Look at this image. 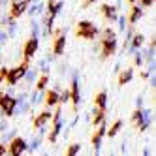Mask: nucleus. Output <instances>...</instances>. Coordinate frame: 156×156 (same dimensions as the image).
<instances>
[{
	"mask_svg": "<svg viewBox=\"0 0 156 156\" xmlns=\"http://www.w3.org/2000/svg\"><path fill=\"white\" fill-rule=\"evenodd\" d=\"M75 34H77V38L92 40L98 34V30H96V27L92 23H88V21H79V23H77V28H75Z\"/></svg>",
	"mask_w": 156,
	"mask_h": 156,
	"instance_id": "f257e3e1",
	"label": "nucleus"
},
{
	"mask_svg": "<svg viewBox=\"0 0 156 156\" xmlns=\"http://www.w3.org/2000/svg\"><path fill=\"white\" fill-rule=\"evenodd\" d=\"M27 70H28V60H25L21 66H17V68H13V70H9V72L6 73L4 79L8 81V85H15V83L21 79V77L27 73Z\"/></svg>",
	"mask_w": 156,
	"mask_h": 156,
	"instance_id": "f03ea898",
	"label": "nucleus"
},
{
	"mask_svg": "<svg viewBox=\"0 0 156 156\" xmlns=\"http://www.w3.org/2000/svg\"><path fill=\"white\" fill-rule=\"evenodd\" d=\"M17 107V100L13 96H9V94H2V100H0V109L4 111V115H13V111Z\"/></svg>",
	"mask_w": 156,
	"mask_h": 156,
	"instance_id": "7ed1b4c3",
	"label": "nucleus"
},
{
	"mask_svg": "<svg viewBox=\"0 0 156 156\" xmlns=\"http://www.w3.org/2000/svg\"><path fill=\"white\" fill-rule=\"evenodd\" d=\"M28 149V145L23 137H15L12 143H9V152H12V156H21L25 151Z\"/></svg>",
	"mask_w": 156,
	"mask_h": 156,
	"instance_id": "20e7f679",
	"label": "nucleus"
},
{
	"mask_svg": "<svg viewBox=\"0 0 156 156\" xmlns=\"http://www.w3.org/2000/svg\"><path fill=\"white\" fill-rule=\"evenodd\" d=\"M64 45H66L64 30H57V34H55V43H53V53H55V55H62Z\"/></svg>",
	"mask_w": 156,
	"mask_h": 156,
	"instance_id": "39448f33",
	"label": "nucleus"
},
{
	"mask_svg": "<svg viewBox=\"0 0 156 156\" xmlns=\"http://www.w3.org/2000/svg\"><path fill=\"white\" fill-rule=\"evenodd\" d=\"M60 130H62V126H60V109L55 113V122H53V130H51V133H49V143H55L57 141V137H58V133H60Z\"/></svg>",
	"mask_w": 156,
	"mask_h": 156,
	"instance_id": "423d86ee",
	"label": "nucleus"
},
{
	"mask_svg": "<svg viewBox=\"0 0 156 156\" xmlns=\"http://www.w3.org/2000/svg\"><path fill=\"white\" fill-rule=\"evenodd\" d=\"M28 4H30V0H23V2H13V4H12V12H9V17H12V19H17V17L28 8Z\"/></svg>",
	"mask_w": 156,
	"mask_h": 156,
	"instance_id": "0eeeda50",
	"label": "nucleus"
},
{
	"mask_svg": "<svg viewBox=\"0 0 156 156\" xmlns=\"http://www.w3.org/2000/svg\"><path fill=\"white\" fill-rule=\"evenodd\" d=\"M23 51H25V60H30V57L38 51V38L32 36V38L25 43V49H23Z\"/></svg>",
	"mask_w": 156,
	"mask_h": 156,
	"instance_id": "6e6552de",
	"label": "nucleus"
},
{
	"mask_svg": "<svg viewBox=\"0 0 156 156\" xmlns=\"http://www.w3.org/2000/svg\"><path fill=\"white\" fill-rule=\"evenodd\" d=\"M115 47H117V41L115 40H104L102 41V58H107V57H111V55L115 53Z\"/></svg>",
	"mask_w": 156,
	"mask_h": 156,
	"instance_id": "1a4fd4ad",
	"label": "nucleus"
},
{
	"mask_svg": "<svg viewBox=\"0 0 156 156\" xmlns=\"http://www.w3.org/2000/svg\"><path fill=\"white\" fill-rule=\"evenodd\" d=\"M132 122H133L136 126H139V130H147V126H149V122L143 119V111H141V109H136V111H133Z\"/></svg>",
	"mask_w": 156,
	"mask_h": 156,
	"instance_id": "9d476101",
	"label": "nucleus"
},
{
	"mask_svg": "<svg viewBox=\"0 0 156 156\" xmlns=\"http://www.w3.org/2000/svg\"><path fill=\"white\" fill-rule=\"evenodd\" d=\"M51 119V111H41V113L34 119V128H43Z\"/></svg>",
	"mask_w": 156,
	"mask_h": 156,
	"instance_id": "9b49d317",
	"label": "nucleus"
},
{
	"mask_svg": "<svg viewBox=\"0 0 156 156\" xmlns=\"http://www.w3.org/2000/svg\"><path fill=\"white\" fill-rule=\"evenodd\" d=\"M105 130H107V128H105L104 124H100L98 130L92 133V139H90V141H92V145H94V149H100V141H102V137L105 136Z\"/></svg>",
	"mask_w": 156,
	"mask_h": 156,
	"instance_id": "f8f14e48",
	"label": "nucleus"
},
{
	"mask_svg": "<svg viewBox=\"0 0 156 156\" xmlns=\"http://www.w3.org/2000/svg\"><path fill=\"white\" fill-rule=\"evenodd\" d=\"M70 100L73 102V105H77L79 102V87H77V79L72 81V88H70Z\"/></svg>",
	"mask_w": 156,
	"mask_h": 156,
	"instance_id": "ddd939ff",
	"label": "nucleus"
},
{
	"mask_svg": "<svg viewBox=\"0 0 156 156\" xmlns=\"http://www.w3.org/2000/svg\"><path fill=\"white\" fill-rule=\"evenodd\" d=\"M58 104V94L55 92V90H47L45 94V105L51 107V105H57Z\"/></svg>",
	"mask_w": 156,
	"mask_h": 156,
	"instance_id": "4468645a",
	"label": "nucleus"
},
{
	"mask_svg": "<svg viewBox=\"0 0 156 156\" xmlns=\"http://www.w3.org/2000/svg\"><path fill=\"white\" fill-rule=\"evenodd\" d=\"M104 119H105V111L96 107V111H94V117H92V126H100V124L104 122Z\"/></svg>",
	"mask_w": 156,
	"mask_h": 156,
	"instance_id": "2eb2a0df",
	"label": "nucleus"
},
{
	"mask_svg": "<svg viewBox=\"0 0 156 156\" xmlns=\"http://www.w3.org/2000/svg\"><path fill=\"white\" fill-rule=\"evenodd\" d=\"M94 105H96L98 109H105V105H107V94H105V92H100V94L94 98Z\"/></svg>",
	"mask_w": 156,
	"mask_h": 156,
	"instance_id": "dca6fc26",
	"label": "nucleus"
},
{
	"mask_svg": "<svg viewBox=\"0 0 156 156\" xmlns=\"http://www.w3.org/2000/svg\"><path fill=\"white\" fill-rule=\"evenodd\" d=\"M132 75H133V70H132V68L124 70V72L119 75V85H126L128 81H132Z\"/></svg>",
	"mask_w": 156,
	"mask_h": 156,
	"instance_id": "f3484780",
	"label": "nucleus"
},
{
	"mask_svg": "<svg viewBox=\"0 0 156 156\" xmlns=\"http://www.w3.org/2000/svg\"><path fill=\"white\" fill-rule=\"evenodd\" d=\"M143 15V12H141V8H137V6H132V12H130V17H128V21L133 25V23H137V19Z\"/></svg>",
	"mask_w": 156,
	"mask_h": 156,
	"instance_id": "a211bd4d",
	"label": "nucleus"
},
{
	"mask_svg": "<svg viewBox=\"0 0 156 156\" xmlns=\"http://www.w3.org/2000/svg\"><path fill=\"white\" fill-rule=\"evenodd\" d=\"M122 128V120H115V124L111 126L109 130H105V133H107V137H115L117 133H119V130Z\"/></svg>",
	"mask_w": 156,
	"mask_h": 156,
	"instance_id": "6ab92c4d",
	"label": "nucleus"
},
{
	"mask_svg": "<svg viewBox=\"0 0 156 156\" xmlns=\"http://www.w3.org/2000/svg\"><path fill=\"white\" fill-rule=\"evenodd\" d=\"M102 13L109 19H115L117 17V12H115V8L113 6H102Z\"/></svg>",
	"mask_w": 156,
	"mask_h": 156,
	"instance_id": "aec40b11",
	"label": "nucleus"
},
{
	"mask_svg": "<svg viewBox=\"0 0 156 156\" xmlns=\"http://www.w3.org/2000/svg\"><path fill=\"white\" fill-rule=\"evenodd\" d=\"M49 83V77L45 75V73H43L41 77H40V79H38V90H43V88H45V85Z\"/></svg>",
	"mask_w": 156,
	"mask_h": 156,
	"instance_id": "412c9836",
	"label": "nucleus"
},
{
	"mask_svg": "<svg viewBox=\"0 0 156 156\" xmlns=\"http://www.w3.org/2000/svg\"><path fill=\"white\" fill-rule=\"evenodd\" d=\"M104 40H115V32L111 28H105L104 30Z\"/></svg>",
	"mask_w": 156,
	"mask_h": 156,
	"instance_id": "4be33fe9",
	"label": "nucleus"
},
{
	"mask_svg": "<svg viewBox=\"0 0 156 156\" xmlns=\"http://www.w3.org/2000/svg\"><path fill=\"white\" fill-rule=\"evenodd\" d=\"M143 43V36L141 34H137V36H133V47H139Z\"/></svg>",
	"mask_w": 156,
	"mask_h": 156,
	"instance_id": "5701e85b",
	"label": "nucleus"
},
{
	"mask_svg": "<svg viewBox=\"0 0 156 156\" xmlns=\"http://www.w3.org/2000/svg\"><path fill=\"white\" fill-rule=\"evenodd\" d=\"M6 151H8V149H6V145L0 143V156H4V154H6Z\"/></svg>",
	"mask_w": 156,
	"mask_h": 156,
	"instance_id": "b1692460",
	"label": "nucleus"
},
{
	"mask_svg": "<svg viewBox=\"0 0 156 156\" xmlns=\"http://www.w3.org/2000/svg\"><path fill=\"white\" fill-rule=\"evenodd\" d=\"M152 2H154V0H141L143 6H152Z\"/></svg>",
	"mask_w": 156,
	"mask_h": 156,
	"instance_id": "393cba45",
	"label": "nucleus"
},
{
	"mask_svg": "<svg viewBox=\"0 0 156 156\" xmlns=\"http://www.w3.org/2000/svg\"><path fill=\"white\" fill-rule=\"evenodd\" d=\"M90 2H94V0H83V8H87V6H90Z\"/></svg>",
	"mask_w": 156,
	"mask_h": 156,
	"instance_id": "a878e982",
	"label": "nucleus"
},
{
	"mask_svg": "<svg viewBox=\"0 0 156 156\" xmlns=\"http://www.w3.org/2000/svg\"><path fill=\"white\" fill-rule=\"evenodd\" d=\"M2 81H4V77H2V75H0V85H2Z\"/></svg>",
	"mask_w": 156,
	"mask_h": 156,
	"instance_id": "bb28decb",
	"label": "nucleus"
},
{
	"mask_svg": "<svg viewBox=\"0 0 156 156\" xmlns=\"http://www.w3.org/2000/svg\"><path fill=\"white\" fill-rule=\"evenodd\" d=\"M133 2H136V0H128V4H133Z\"/></svg>",
	"mask_w": 156,
	"mask_h": 156,
	"instance_id": "cd10ccee",
	"label": "nucleus"
},
{
	"mask_svg": "<svg viewBox=\"0 0 156 156\" xmlns=\"http://www.w3.org/2000/svg\"><path fill=\"white\" fill-rule=\"evenodd\" d=\"M0 100H2V92H0Z\"/></svg>",
	"mask_w": 156,
	"mask_h": 156,
	"instance_id": "c85d7f7f",
	"label": "nucleus"
},
{
	"mask_svg": "<svg viewBox=\"0 0 156 156\" xmlns=\"http://www.w3.org/2000/svg\"><path fill=\"white\" fill-rule=\"evenodd\" d=\"M66 156H70V154H66Z\"/></svg>",
	"mask_w": 156,
	"mask_h": 156,
	"instance_id": "c756f323",
	"label": "nucleus"
},
{
	"mask_svg": "<svg viewBox=\"0 0 156 156\" xmlns=\"http://www.w3.org/2000/svg\"><path fill=\"white\" fill-rule=\"evenodd\" d=\"M145 156H147V154H145Z\"/></svg>",
	"mask_w": 156,
	"mask_h": 156,
	"instance_id": "7c9ffc66",
	"label": "nucleus"
}]
</instances>
